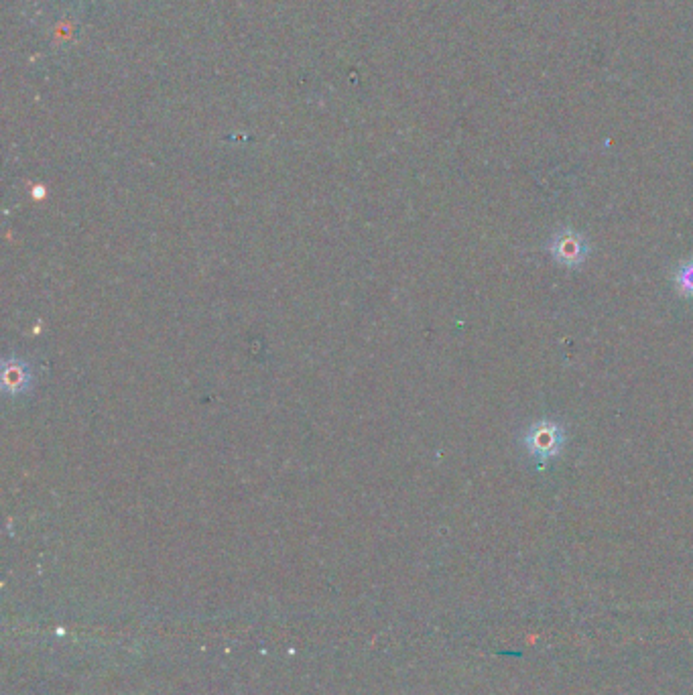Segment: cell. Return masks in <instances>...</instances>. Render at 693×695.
Masks as SVG:
<instances>
[{
    "mask_svg": "<svg viewBox=\"0 0 693 695\" xmlns=\"http://www.w3.org/2000/svg\"><path fill=\"white\" fill-rule=\"evenodd\" d=\"M563 441H565L563 427L551 419H543V421H537L535 425L529 427L527 437H525V446L535 460L545 464L561 454Z\"/></svg>",
    "mask_w": 693,
    "mask_h": 695,
    "instance_id": "obj_1",
    "label": "cell"
},
{
    "mask_svg": "<svg viewBox=\"0 0 693 695\" xmlns=\"http://www.w3.org/2000/svg\"><path fill=\"white\" fill-rule=\"evenodd\" d=\"M549 252L559 265H563L567 269H576L588 259L590 244L576 230L565 228L553 236V240L549 244Z\"/></svg>",
    "mask_w": 693,
    "mask_h": 695,
    "instance_id": "obj_2",
    "label": "cell"
},
{
    "mask_svg": "<svg viewBox=\"0 0 693 695\" xmlns=\"http://www.w3.org/2000/svg\"><path fill=\"white\" fill-rule=\"evenodd\" d=\"M673 285L681 297L693 299V257L677 265L673 273Z\"/></svg>",
    "mask_w": 693,
    "mask_h": 695,
    "instance_id": "obj_3",
    "label": "cell"
}]
</instances>
